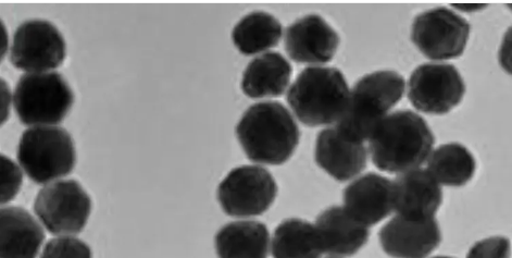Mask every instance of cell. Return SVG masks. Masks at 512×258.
<instances>
[{
  "label": "cell",
  "mask_w": 512,
  "mask_h": 258,
  "mask_svg": "<svg viewBox=\"0 0 512 258\" xmlns=\"http://www.w3.org/2000/svg\"><path fill=\"white\" fill-rule=\"evenodd\" d=\"M434 135L426 121L410 110L386 116L369 138L374 166L390 174L417 169L429 158Z\"/></svg>",
  "instance_id": "1"
},
{
  "label": "cell",
  "mask_w": 512,
  "mask_h": 258,
  "mask_svg": "<svg viewBox=\"0 0 512 258\" xmlns=\"http://www.w3.org/2000/svg\"><path fill=\"white\" fill-rule=\"evenodd\" d=\"M236 135L248 159L262 165L286 163L301 139L292 114L277 102L249 107L236 127Z\"/></svg>",
  "instance_id": "2"
},
{
  "label": "cell",
  "mask_w": 512,
  "mask_h": 258,
  "mask_svg": "<svg viewBox=\"0 0 512 258\" xmlns=\"http://www.w3.org/2000/svg\"><path fill=\"white\" fill-rule=\"evenodd\" d=\"M405 88L404 78L395 71L373 72L360 79L349 94L337 130L355 142L369 140L387 113L402 100Z\"/></svg>",
  "instance_id": "3"
},
{
  "label": "cell",
  "mask_w": 512,
  "mask_h": 258,
  "mask_svg": "<svg viewBox=\"0 0 512 258\" xmlns=\"http://www.w3.org/2000/svg\"><path fill=\"white\" fill-rule=\"evenodd\" d=\"M349 94L351 91L339 69L309 67L291 86L287 102L304 125L327 126L342 118Z\"/></svg>",
  "instance_id": "4"
},
{
  "label": "cell",
  "mask_w": 512,
  "mask_h": 258,
  "mask_svg": "<svg viewBox=\"0 0 512 258\" xmlns=\"http://www.w3.org/2000/svg\"><path fill=\"white\" fill-rule=\"evenodd\" d=\"M76 159L71 135L64 129L33 127L22 134L18 161L35 183L46 184L68 176Z\"/></svg>",
  "instance_id": "5"
},
{
  "label": "cell",
  "mask_w": 512,
  "mask_h": 258,
  "mask_svg": "<svg viewBox=\"0 0 512 258\" xmlns=\"http://www.w3.org/2000/svg\"><path fill=\"white\" fill-rule=\"evenodd\" d=\"M73 102V92L58 72L27 73L20 78L14 95L20 121L34 127L59 124Z\"/></svg>",
  "instance_id": "6"
},
{
  "label": "cell",
  "mask_w": 512,
  "mask_h": 258,
  "mask_svg": "<svg viewBox=\"0 0 512 258\" xmlns=\"http://www.w3.org/2000/svg\"><path fill=\"white\" fill-rule=\"evenodd\" d=\"M34 211L53 235H77L89 220L92 201L78 181L61 180L37 194Z\"/></svg>",
  "instance_id": "7"
},
{
  "label": "cell",
  "mask_w": 512,
  "mask_h": 258,
  "mask_svg": "<svg viewBox=\"0 0 512 258\" xmlns=\"http://www.w3.org/2000/svg\"><path fill=\"white\" fill-rule=\"evenodd\" d=\"M277 194L276 180L260 166L233 169L218 188L222 210L230 216L242 218L266 213Z\"/></svg>",
  "instance_id": "8"
},
{
  "label": "cell",
  "mask_w": 512,
  "mask_h": 258,
  "mask_svg": "<svg viewBox=\"0 0 512 258\" xmlns=\"http://www.w3.org/2000/svg\"><path fill=\"white\" fill-rule=\"evenodd\" d=\"M469 35L468 21L441 7L423 12L415 19L411 39L424 56L446 60L464 54Z\"/></svg>",
  "instance_id": "9"
},
{
  "label": "cell",
  "mask_w": 512,
  "mask_h": 258,
  "mask_svg": "<svg viewBox=\"0 0 512 258\" xmlns=\"http://www.w3.org/2000/svg\"><path fill=\"white\" fill-rule=\"evenodd\" d=\"M465 93L464 79L453 65H422L412 72L409 80V101L420 112L429 115L451 112Z\"/></svg>",
  "instance_id": "10"
},
{
  "label": "cell",
  "mask_w": 512,
  "mask_h": 258,
  "mask_svg": "<svg viewBox=\"0 0 512 258\" xmlns=\"http://www.w3.org/2000/svg\"><path fill=\"white\" fill-rule=\"evenodd\" d=\"M64 36L51 22L29 20L17 29L10 60L18 69L30 73L48 72L64 63Z\"/></svg>",
  "instance_id": "11"
},
{
  "label": "cell",
  "mask_w": 512,
  "mask_h": 258,
  "mask_svg": "<svg viewBox=\"0 0 512 258\" xmlns=\"http://www.w3.org/2000/svg\"><path fill=\"white\" fill-rule=\"evenodd\" d=\"M383 251L393 258H427L442 236L435 218L412 220L397 215L380 231Z\"/></svg>",
  "instance_id": "12"
},
{
  "label": "cell",
  "mask_w": 512,
  "mask_h": 258,
  "mask_svg": "<svg viewBox=\"0 0 512 258\" xmlns=\"http://www.w3.org/2000/svg\"><path fill=\"white\" fill-rule=\"evenodd\" d=\"M339 45V34L318 15L297 20L285 32L286 52L298 64H327Z\"/></svg>",
  "instance_id": "13"
},
{
  "label": "cell",
  "mask_w": 512,
  "mask_h": 258,
  "mask_svg": "<svg viewBox=\"0 0 512 258\" xmlns=\"http://www.w3.org/2000/svg\"><path fill=\"white\" fill-rule=\"evenodd\" d=\"M443 202L440 184L427 169L404 172L393 182V204L397 215L412 220L435 218Z\"/></svg>",
  "instance_id": "14"
},
{
  "label": "cell",
  "mask_w": 512,
  "mask_h": 258,
  "mask_svg": "<svg viewBox=\"0 0 512 258\" xmlns=\"http://www.w3.org/2000/svg\"><path fill=\"white\" fill-rule=\"evenodd\" d=\"M344 205L361 225H377L394 212L393 182L377 174L362 176L345 189Z\"/></svg>",
  "instance_id": "15"
},
{
  "label": "cell",
  "mask_w": 512,
  "mask_h": 258,
  "mask_svg": "<svg viewBox=\"0 0 512 258\" xmlns=\"http://www.w3.org/2000/svg\"><path fill=\"white\" fill-rule=\"evenodd\" d=\"M316 162L337 181L352 180L367 167L368 153L364 143L344 137L336 127L319 133Z\"/></svg>",
  "instance_id": "16"
},
{
  "label": "cell",
  "mask_w": 512,
  "mask_h": 258,
  "mask_svg": "<svg viewBox=\"0 0 512 258\" xmlns=\"http://www.w3.org/2000/svg\"><path fill=\"white\" fill-rule=\"evenodd\" d=\"M315 227L322 252L334 257L355 255L365 247L370 235L368 227L358 223L339 206L321 213Z\"/></svg>",
  "instance_id": "17"
},
{
  "label": "cell",
  "mask_w": 512,
  "mask_h": 258,
  "mask_svg": "<svg viewBox=\"0 0 512 258\" xmlns=\"http://www.w3.org/2000/svg\"><path fill=\"white\" fill-rule=\"evenodd\" d=\"M0 257L36 258L45 240V232L34 217L21 207H4L0 213Z\"/></svg>",
  "instance_id": "18"
},
{
  "label": "cell",
  "mask_w": 512,
  "mask_h": 258,
  "mask_svg": "<svg viewBox=\"0 0 512 258\" xmlns=\"http://www.w3.org/2000/svg\"><path fill=\"white\" fill-rule=\"evenodd\" d=\"M216 251L219 258H268V228L259 221H234L217 233Z\"/></svg>",
  "instance_id": "19"
},
{
  "label": "cell",
  "mask_w": 512,
  "mask_h": 258,
  "mask_svg": "<svg viewBox=\"0 0 512 258\" xmlns=\"http://www.w3.org/2000/svg\"><path fill=\"white\" fill-rule=\"evenodd\" d=\"M293 68L279 53L261 55L247 66L242 89L252 98L281 96L291 82Z\"/></svg>",
  "instance_id": "20"
},
{
  "label": "cell",
  "mask_w": 512,
  "mask_h": 258,
  "mask_svg": "<svg viewBox=\"0 0 512 258\" xmlns=\"http://www.w3.org/2000/svg\"><path fill=\"white\" fill-rule=\"evenodd\" d=\"M273 258H320L323 254L315 225L298 218L281 223L271 242Z\"/></svg>",
  "instance_id": "21"
},
{
  "label": "cell",
  "mask_w": 512,
  "mask_h": 258,
  "mask_svg": "<svg viewBox=\"0 0 512 258\" xmlns=\"http://www.w3.org/2000/svg\"><path fill=\"white\" fill-rule=\"evenodd\" d=\"M476 167V159L465 146L449 143L432 153L427 170L437 183L458 188L473 178Z\"/></svg>",
  "instance_id": "22"
},
{
  "label": "cell",
  "mask_w": 512,
  "mask_h": 258,
  "mask_svg": "<svg viewBox=\"0 0 512 258\" xmlns=\"http://www.w3.org/2000/svg\"><path fill=\"white\" fill-rule=\"evenodd\" d=\"M281 23L267 12L255 11L236 24L232 39L244 55H256L277 46L282 38Z\"/></svg>",
  "instance_id": "23"
},
{
  "label": "cell",
  "mask_w": 512,
  "mask_h": 258,
  "mask_svg": "<svg viewBox=\"0 0 512 258\" xmlns=\"http://www.w3.org/2000/svg\"><path fill=\"white\" fill-rule=\"evenodd\" d=\"M41 258H92V251L80 239L65 236L49 241Z\"/></svg>",
  "instance_id": "24"
},
{
  "label": "cell",
  "mask_w": 512,
  "mask_h": 258,
  "mask_svg": "<svg viewBox=\"0 0 512 258\" xmlns=\"http://www.w3.org/2000/svg\"><path fill=\"white\" fill-rule=\"evenodd\" d=\"M467 258H510V242L504 237H492L474 244Z\"/></svg>",
  "instance_id": "25"
},
{
  "label": "cell",
  "mask_w": 512,
  "mask_h": 258,
  "mask_svg": "<svg viewBox=\"0 0 512 258\" xmlns=\"http://www.w3.org/2000/svg\"><path fill=\"white\" fill-rule=\"evenodd\" d=\"M22 183L20 168L10 158L2 156V204L15 199Z\"/></svg>",
  "instance_id": "26"
},
{
  "label": "cell",
  "mask_w": 512,
  "mask_h": 258,
  "mask_svg": "<svg viewBox=\"0 0 512 258\" xmlns=\"http://www.w3.org/2000/svg\"><path fill=\"white\" fill-rule=\"evenodd\" d=\"M434 258H453V257L437 256V257H434Z\"/></svg>",
  "instance_id": "27"
},
{
  "label": "cell",
  "mask_w": 512,
  "mask_h": 258,
  "mask_svg": "<svg viewBox=\"0 0 512 258\" xmlns=\"http://www.w3.org/2000/svg\"><path fill=\"white\" fill-rule=\"evenodd\" d=\"M328 258H340V257H328Z\"/></svg>",
  "instance_id": "28"
}]
</instances>
